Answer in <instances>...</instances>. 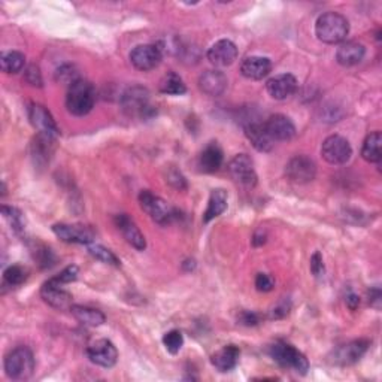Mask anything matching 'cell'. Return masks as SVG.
Listing matches in <instances>:
<instances>
[{
  "mask_svg": "<svg viewBox=\"0 0 382 382\" xmlns=\"http://www.w3.org/2000/svg\"><path fill=\"white\" fill-rule=\"evenodd\" d=\"M349 33L348 19L339 13H326L317 19L315 35L324 44H342Z\"/></svg>",
  "mask_w": 382,
  "mask_h": 382,
  "instance_id": "cell-1",
  "label": "cell"
},
{
  "mask_svg": "<svg viewBox=\"0 0 382 382\" xmlns=\"http://www.w3.org/2000/svg\"><path fill=\"white\" fill-rule=\"evenodd\" d=\"M96 102V90L91 82L86 79H77L72 82L66 96V108L77 117H84L93 109Z\"/></svg>",
  "mask_w": 382,
  "mask_h": 382,
  "instance_id": "cell-2",
  "label": "cell"
},
{
  "mask_svg": "<svg viewBox=\"0 0 382 382\" xmlns=\"http://www.w3.org/2000/svg\"><path fill=\"white\" fill-rule=\"evenodd\" d=\"M5 372L8 378L15 381H24L33 375L35 356L27 347H18L13 349L5 358Z\"/></svg>",
  "mask_w": 382,
  "mask_h": 382,
  "instance_id": "cell-3",
  "label": "cell"
},
{
  "mask_svg": "<svg viewBox=\"0 0 382 382\" xmlns=\"http://www.w3.org/2000/svg\"><path fill=\"white\" fill-rule=\"evenodd\" d=\"M271 357L276 361L278 365L285 369H292L297 374L305 375L309 370V361L308 358L301 353V351L296 349L293 345L282 342H276L271 347Z\"/></svg>",
  "mask_w": 382,
  "mask_h": 382,
  "instance_id": "cell-4",
  "label": "cell"
},
{
  "mask_svg": "<svg viewBox=\"0 0 382 382\" xmlns=\"http://www.w3.org/2000/svg\"><path fill=\"white\" fill-rule=\"evenodd\" d=\"M139 203H141V208L145 211L156 223L166 225L172 221L173 218L172 209L169 208V205L166 202H164L161 198H159V196L152 194L148 190H143L139 194Z\"/></svg>",
  "mask_w": 382,
  "mask_h": 382,
  "instance_id": "cell-5",
  "label": "cell"
},
{
  "mask_svg": "<svg viewBox=\"0 0 382 382\" xmlns=\"http://www.w3.org/2000/svg\"><path fill=\"white\" fill-rule=\"evenodd\" d=\"M29 118L32 126L38 130L39 136H44L48 139H56L60 135V130L56 124L54 117L51 112L39 103H32L29 108Z\"/></svg>",
  "mask_w": 382,
  "mask_h": 382,
  "instance_id": "cell-6",
  "label": "cell"
},
{
  "mask_svg": "<svg viewBox=\"0 0 382 382\" xmlns=\"http://www.w3.org/2000/svg\"><path fill=\"white\" fill-rule=\"evenodd\" d=\"M321 156L330 164H345L353 156V148L344 136L332 135L323 142Z\"/></svg>",
  "mask_w": 382,
  "mask_h": 382,
  "instance_id": "cell-7",
  "label": "cell"
},
{
  "mask_svg": "<svg viewBox=\"0 0 382 382\" xmlns=\"http://www.w3.org/2000/svg\"><path fill=\"white\" fill-rule=\"evenodd\" d=\"M287 178L296 184L311 182L317 175V164L306 156H296L285 166Z\"/></svg>",
  "mask_w": 382,
  "mask_h": 382,
  "instance_id": "cell-8",
  "label": "cell"
},
{
  "mask_svg": "<svg viewBox=\"0 0 382 382\" xmlns=\"http://www.w3.org/2000/svg\"><path fill=\"white\" fill-rule=\"evenodd\" d=\"M87 356L91 363H95L100 367H112L116 366L118 360V351L111 340L108 339H99L96 342H93L87 348Z\"/></svg>",
  "mask_w": 382,
  "mask_h": 382,
  "instance_id": "cell-9",
  "label": "cell"
},
{
  "mask_svg": "<svg viewBox=\"0 0 382 382\" xmlns=\"http://www.w3.org/2000/svg\"><path fill=\"white\" fill-rule=\"evenodd\" d=\"M161 57H163L161 48L151 44L138 45L136 48H133V51L130 53L132 65L142 72L156 69L160 65Z\"/></svg>",
  "mask_w": 382,
  "mask_h": 382,
  "instance_id": "cell-10",
  "label": "cell"
},
{
  "mask_svg": "<svg viewBox=\"0 0 382 382\" xmlns=\"http://www.w3.org/2000/svg\"><path fill=\"white\" fill-rule=\"evenodd\" d=\"M54 234L67 244H84L88 245L95 241V232L90 227L81 224H54Z\"/></svg>",
  "mask_w": 382,
  "mask_h": 382,
  "instance_id": "cell-11",
  "label": "cell"
},
{
  "mask_svg": "<svg viewBox=\"0 0 382 382\" xmlns=\"http://www.w3.org/2000/svg\"><path fill=\"white\" fill-rule=\"evenodd\" d=\"M121 106L129 116H145L150 109V93L147 88L132 87L122 95Z\"/></svg>",
  "mask_w": 382,
  "mask_h": 382,
  "instance_id": "cell-12",
  "label": "cell"
},
{
  "mask_svg": "<svg viewBox=\"0 0 382 382\" xmlns=\"http://www.w3.org/2000/svg\"><path fill=\"white\" fill-rule=\"evenodd\" d=\"M230 177L245 187H254L257 184V173L253 160L246 154H239L229 163Z\"/></svg>",
  "mask_w": 382,
  "mask_h": 382,
  "instance_id": "cell-13",
  "label": "cell"
},
{
  "mask_svg": "<svg viewBox=\"0 0 382 382\" xmlns=\"http://www.w3.org/2000/svg\"><path fill=\"white\" fill-rule=\"evenodd\" d=\"M40 296H42L45 303L56 309H70L72 306V294L65 290L63 285L56 282L53 278L40 288Z\"/></svg>",
  "mask_w": 382,
  "mask_h": 382,
  "instance_id": "cell-14",
  "label": "cell"
},
{
  "mask_svg": "<svg viewBox=\"0 0 382 382\" xmlns=\"http://www.w3.org/2000/svg\"><path fill=\"white\" fill-rule=\"evenodd\" d=\"M237 58V47L229 39H221L208 49V60L214 66L225 67L234 63Z\"/></svg>",
  "mask_w": 382,
  "mask_h": 382,
  "instance_id": "cell-15",
  "label": "cell"
},
{
  "mask_svg": "<svg viewBox=\"0 0 382 382\" xmlns=\"http://www.w3.org/2000/svg\"><path fill=\"white\" fill-rule=\"evenodd\" d=\"M369 345H370V342L366 339L353 340V342L342 345L336 349L333 361L336 365H340V366L354 365L366 354V351L369 349Z\"/></svg>",
  "mask_w": 382,
  "mask_h": 382,
  "instance_id": "cell-16",
  "label": "cell"
},
{
  "mask_svg": "<svg viewBox=\"0 0 382 382\" xmlns=\"http://www.w3.org/2000/svg\"><path fill=\"white\" fill-rule=\"evenodd\" d=\"M116 225L117 229L121 232V234L133 248H136L138 251H143L147 248L145 236H143L139 230V227L135 224L130 216L126 214H120L116 216Z\"/></svg>",
  "mask_w": 382,
  "mask_h": 382,
  "instance_id": "cell-17",
  "label": "cell"
},
{
  "mask_svg": "<svg viewBox=\"0 0 382 382\" xmlns=\"http://www.w3.org/2000/svg\"><path fill=\"white\" fill-rule=\"evenodd\" d=\"M264 127L273 141H290L296 135V127L293 121L282 116V113H275L264 122Z\"/></svg>",
  "mask_w": 382,
  "mask_h": 382,
  "instance_id": "cell-18",
  "label": "cell"
},
{
  "mask_svg": "<svg viewBox=\"0 0 382 382\" xmlns=\"http://www.w3.org/2000/svg\"><path fill=\"white\" fill-rule=\"evenodd\" d=\"M269 96L276 100H285L297 90V79L292 74H281L271 78L266 84Z\"/></svg>",
  "mask_w": 382,
  "mask_h": 382,
  "instance_id": "cell-19",
  "label": "cell"
},
{
  "mask_svg": "<svg viewBox=\"0 0 382 382\" xmlns=\"http://www.w3.org/2000/svg\"><path fill=\"white\" fill-rule=\"evenodd\" d=\"M365 54L366 48L363 44L357 42V40H347V42H342L339 45L336 51V60L339 65L349 67L358 65L360 61L365 58Z\"/></svg>",
  "mask_w": 382,
  "mask_h": 382,
  "instance_id": "cell-20",
  "label": "cell"
},
{
  "mask_svg": "<svg viewBox=\"0 0 382 382\" xmlns=\"http://www.w3.org/2000/svg\"><path fill=\"white\" fill-rule=\"evenodd\" d=\"M199 88L208 96H221L227 88V77L220 70H206L199 78Z\"/></svg>",
  "mask_w": 382,
  "mask_h": 382,
  "instance_id": "cell-21",
  "label": "cell"
},
{
  "mask_svg": "<svg viewBox=\"0 0 382 382\" xmlns=\"http://www.w3.org/2000/svg\"><path fill=\"white\" fill-rule=\"evenodd\" d=\"M272 70V61L267 57H260V56H253L248 57L242 61L241 65V72L242 75L248 79H263L264 77L269 75V72Z\"/></svg>",
  "mask_w": 382,
  "mask_h": 382,
  "instance_id": "cell-22",
  "label": "cell"
},
{
  "mask_svg": "<svg viewBox=\"0 0 382 382\" xmlns=\"http://www.w3.org/2000/svg\"><path fill=\"white\" fill-rule=\"evenodd\" d=\"M245 135L253 143V147L260 152H269L273 148L275 141L267 133L264 124L251 122L245 127Z\"/></svg>",
  "mask_w": 382,
  "mask_h": 382,
  "instance_id": "cell-23",
  "label": "cell"
},
{
  "mask_svg": "<svg viewBox=\"0 0 382 382\" xmlns=\"http://www.w3.org/2000/svg\"><path fill=\"white\" fill-rule=\"evenodd\" d=\"M239 357H241V351L236 345H225L221 349L216 351V353L212 356L211 361L215 366V369H218L220 372H229L233 370L237 363H239Z\"/></svg>",
  "mask_w": 382,
  "mask_h": 382,
  "instance_id": "cell-24",
  "label": "cell"
},
{
  "mask_svg": "<svg viewBox=\"0 0 382 382\" xmlns=\"http://www.w3.org/2000/svg\"><path fill=\"white\" fill-rule=\"evenodd\" d=\"M223 161H224L223 150L220 148L218 143L211 142L200 154L199 166L205 173H214L221 168Z\"/></svg>",
  "mask_w": 382,
  "mask_h": 382,
  "instance_id": "cell-25",
  "label": "cell"
},
{
  "mask_svg": "<svg viewBox=\"0 0 382 382\" xmlns=\"http://www.w3.org/2000/svg\"><path fill=\"white\" fill-rule=\"evenodd\" d=\"M70 312L81 324L88 326V327H99L106 321L105 314L100 312L99 309H95V308L74 305L70 306Z\"/></svg>",
  "mask_w": 382,
  "mask_h": 382,
  "instance_id": "cell-26",
  "label": "cell"
},
{
  "mask_svg": "<svg viewBox=\"0 0 382 382\" xmlns=\"http://www.w3.org/2000/svg\"><path fill=\"white\" fill-rule=\"evenodd\" d=\"M227 193L221 189L212 190L209 196V202H208V208H206L203 214V223H209L215 220L216 216H220L225 209H227Z\"/></svg>",
  "mask_w": 382,
  "mask_h": 382,
  "instance_id": "cell-27",
  "label": "cell"
},
{
  "mask_svg": "<svg viewBox=\"0 0 382 382\" xmlns=\"http://www.w3.org/2000/svg\"><path fill=\"white\" fill-rule=\"evenodd\" d=\"M382 145V136L379 132H374L366 138L363 143V150H361V156L369 163H379L382 159L381 152Z\"/></svg>",
  "mask_w": 382,
  "mask_h": 382,
  "instance_id": "cell-28",
  "label": "cell"
},
{
  "mask_svg": "<svg viewBox=\"0 0 382 382\" xmlns=\"http://www.w3.org/2000/svg\"><path fill=\"white\" fill-rule=\"evenodd\" d=\"M26 65V57L19 51H8L0 57V66L5 74H18Z\"/></svg>",
  "mask_w": 382,
  "mask_h": 382,
  "instance_id": "cell-29",
  "label": "cell"
},
{
  "mask_svg": "<svg viewBox=\"0 0 382 382\" xmlns=\"http://www.w3.org/2000/svg\"><path fill=\"white\" fill-rule=\"evenodd\" d=\"M160 91L164 93V95H170V96H181L187 91V87H185L182 78L175 74V72H170L166 77H164L160 82Z\"/></svg>",
  "mask_w": 382,
  "mask_h": 382,
  "instance_id": "cell-30",
  "label": "cell"
},
{
  "mask_svg": "<svg viewBox=\"0 0 382 382\" xmlns=\"http://www.w3.org/2000/svg\"><path fill=\"white\" fill-rule=\"evenodd\" d=\"M88 253L95 257L96 260L102 262V263H106V264H111V266H116L118 267L121 264L118 257L113 254L111 250H108V248L102 246V245H90L88 246Z\"/></svg>",
  "mask_w": 382,
  "mask_h": 382,
  "instance_id": "cell-31",
  "label": "cell"
},
{
  "mask_svg": "<svg viewBox=\"0 0 382 382\" xmlns=\"http://www.w3.org/2000/svg\"><path fill=\"white\" fill-rule=\"evenodd\" d=\"M5 282L11 287L22 285L27 280V272L22 266H9L3 272Z\"/></svg>",
  "mask_w": 382,
  "mask_h": 382,
  "instance_id": "cell-32",
  "label": "cell"
},
{
  "mask_svg": "<svg viewBox=\"0 0 382 382\" xmlns=\"http://www.w3.org/2000/svg\"><path fill=\"white\" fill-rule=\"evenodd\" d=\"M163 345L166 347L170 354H178L184 345V336L180 330H170L163 336Z\"/></svg>",
  "mask_w": 382,
  "mask_h": 382,
  "instance_id": "cell-33",
  "label": "cell"
},
{
  "mask_svg": "<svg viewBox=\"0 0 382 382\" xmlns=\"http://www.w3.org/2000/svg\"><path fill=\"white\" fill-rule=\"evenodd\" d=\"M2 214L6 220H9V223H11L13 229L18 233L22 232L24 229V218H23V214L19 212L17 208H11V206H2Z\"/></svg>",
  "mask_w": 382,
  "mask_h": 382,
  "instance_id": "cell-34",
  "label": "cell"
},
{
  "mask_svg": "<svg viewBox=\"0 0 382 382\" xmlns=\"http://www.w3.org/2000/svg\"><path fill=\"white\" fill-rule=\"evenodd\" d=\"M78 278V267L75 264H72V266H67L66 269L61 271L57 276H54L53 280L61 285H65V284H70V282H74L75 280Z\"/></svg>",
  "mask_w": 382,
  "mask_h": 382,
  "instance_id": "cell-35",
  "label": "cell"
},
{
  "mask_svg": "<svg viewBox=\"0 0 382 382\" xmlns=\"http://www.w3.org/2000/svg\"><path fill=\"white\" fill-rule=\"evenodd\" d=\"M255 287L259 292H263V293H269L273 290L275 287V282L272 278L269 275L266 273H259L255 278Z\"/></svg>",
  "mask_w": 382,
  "mask_h": 382,
  "instance_id": "cell-36",
  "label": "cell"
},
{
  "mask_svg": "<svg viewBox=\"0 0 382 382\" xmlns=\"http://www.w3.org/2000/svg\"><path fill=\"white\" fill-rule=\"evenodd\" d=\"M311 272L314 273L315 278H321L324 275V262H323V255L318 251L314 253L311 257Z\"/></svg>",
  "mask_w": 382,
  "mask_h": 382,
  "instance_id": "cell-37",
  "label": "cell"
},
{
  "mask_svg": "<svg viewBox=\"0 0 382 382\" xmlns=\"http://www.w3.org/2000/svg\"><path fill=\"white\" fill-rule=\"evenodd\" d=\"M168 182L172 184L175 189H185L187 187V182H185V178L182 177V173L178 172L177 169H170L168 173Z\"/></svg>",
  "mask_w": 382,
  "mask_h": 382,
  "instance_id": "cell-38",
  "label": "cell"
},
{
  "mask_svg": "<svg viewBox=\"0 0 382 382\" xmlns=\"http://www.w3.org/2000/svg\"><path fill=\"white\" fill-rule=\"evenodd\" d=\"M26 81L32 86H42V78H40L39 69L36 66H29L26 70Z\"/></svg>",
  "mask_w": 382,
  "mask_h": 382,
  "instance_id": "cell-39",
  "label": "cell"
},
{
  "mask_svg": "<svg viewBox=\"0 0 382 382\" xmlns=\"http://www.w3.org/2000/svg\"><path fill=\"white\" fill-rule=\"evenodd\" d=\"M237 321H239L241 324L244 326H248V327H251V326H257L260 323V317L254 314V312H250V311H244L239 318H237Z\"/></svg>",
  "mask_w": 382,
  "mask_h": 382,
  "instance_id": "cell-40",
  "label": "cell"
},
{
  "mask_svg": "<svg viewBox=\"0 0 382 382\" xmlns=\"http://www.w3.org/2000/svg\"><path fill=\"white\" fill-rule=\"evenodd\" d=\"M288 311H290V302H281L280 305H278L275 309H273V312H272V318H282L288 314Z\"/></svg>",
  "mask_w": 382,
  "mask_h": 382,
  "instance_id": "cell-41",
  "label": "cell"
},
{
  "mask_svg": "<svg viewBox=\"0 0 382 382\" xmlns=\"http://www.w3.org/2000/svg\"><path fill=\"white\" fill-rule=\"evenodd\" d=\"M347 305H348V308L351 309V311H356V309L360 305V297L357 294H354V293L348 294L347 296Z\"/></svg>",
  "mask_w": 382,
  "mask_h": 382,
  "instance_id": "cell-42",
  "label": "cell"
},
{
  "mask_svg": "<svg viewBox=\"0 0 382 382\" xmlns=\"http://www.w3.org/2000/svg\"><path fill=\"white\" fill-rule=\"evenodd\" d=\"M369 297H370L369 299L370 305L379 308V302H381V292H379V288H374V290H370Z\"/></svg>",
  "mask_w": 382,
  "mask_h": 382,
  "instance_id": "cell-43",
  "label": "cell"
}]
</instances>
